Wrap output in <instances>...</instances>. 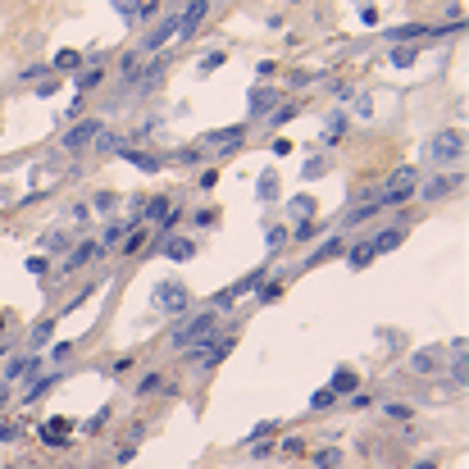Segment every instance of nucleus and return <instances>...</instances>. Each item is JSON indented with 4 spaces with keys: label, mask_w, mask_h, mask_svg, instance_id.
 <instances>
[{
    "label": "nucleus",
    "mask_w": 469,
    "mask_h": 469,
    "mask_svg": "<svg viewBox=\"0 0 469 469\" xmlns=\"http://www.w3.org/2000/svg\"><path fill=\"white\" fill-rule=\"evenodd\" d=\"M424 160L442 164V169H460V160H465V132H460V128L437 132L433 142L424 146Z\"/></svg>",
    "instance_id": "f257e3e1"
},
{
    "label": "nucleus",
    "mask_w": 469,
    "mask_h": 469,
    "mask_svg": "<svg viewBox=\"0 0 469 469\" xmlns=\"http://www.w3.org/2000/svg\"><path fill=\"white\" fill-rule=\"evenodd\" d=\"M210 333H219V315L214 310H205V315H192V319H183V324L169 333V342H174L178 351H187V347H196L201 338H210Z\"/></svg>",
    "instance_id": "f03ea898"
},
{
    "label": "nucleus",
    "mask_w": 469,
    "mask_h": 469,
    "mask_svg": "<svg viewBox=\"0 0 469 469\" xmlns=\"http://www.w3.org/2000/svg\"><path fill=\"white\" fill-rule=\"evenodd\" d=\"M228 347H232L228 333H210V338H201L196 347H187V360L196 365V369H214V365L228 356Z\"/></svg>",
    "instance_id": "7ed1b4c3"
},
{
    "label": "nucleus",
    "mask_w": 469,
    "mask_h": 469,
    "mask_svg": "<svg viewBox=\"0 0 469 469\" xmlns=\"http://www.w3.org/2000/svg\"><path fill=\"white\" fill-rule=\"evenodd\" d=\"M151 301H155V310H164V315H187V310H192V292H187L183 283H160Z\"/></svg>",
    "instance_id": "20e7f679"
},
{
    "label": "nucleus",
    "mask_w": 469,
    "mask_h": 469,
    "mask_svg": "<svg viewBox=\"0 0 469 469\" xmlns=\"http://www.w3.org/2000/svg\"><path fill=\"white\" fill-rule=\"evenodd\" d=\"M460 187H465V169H447V174L419 183L415 192H419V201H442V196H451V192H460Z\"/></svg>",
    "instance_id": "39448f33"
},
{
    "label": "nucleus",
    "mask_w": 469,
    "mask_h": 469,
    "mask_svg": "<svg viewBox=\"0 0 469 469\" xmlns=\"http://www.w3.org/2000/svg\"><path fill=\"white\" fill-rule=\"evenodd\" d=\"M415 187H419V174L405 164V169H396L392 174V183L383 187V196H378V205H401L405 196H415Z\"/></svg>",
    "instance_id": "423d86ee"
},
{
    "label": "nucleus",
    "mask_w": 469,
    "mask_h": 469,
    "mask_svg": "<svg viewBox=\"0 0 469 469\" xmlns=\"http://www.w3.org/2000/svg\"><path fill=\"white\" fill-rule=\"evenodd\" d=\"M100 132H105V123H100V119H82V123H73V128L59 137V146H64V151H82L87 142H96Z\"/></svg>",
    "instance_id": "0eeeda50"
},
{
    "label": "nucleus",
    "mask_w": 469,
    "mask_h": 469,
    "mask_svg": "<svg viewBox=\"0 0 469 469\" xmlns=\"http://www.w3.org/2000/svg\"><path fill=\"white\" fill-rule=\"evenodd\" d=\"M210 14V0H192L183 14H178V42H192V37L201 33V23H205Z\"/></svg>",
    "instance_id": "6e6552de"
},
{
    "label": "nucleus",
    "mask_w": 469,
    "mask_h": 469,
    "mask_svg": "<svg viewBox=\"0 0 469 469\" xmlns=\"http://www.w3.org/2000/svg\"><path fill=\"white\" fill-rule=\"evenodd\" d=\"M174 37H178V14H164V19L155 23L151 33L142 37V50H151V55H155V50H164V46L174 42Z\"/></svg>",
    "instance_id": "1a4fd4ad"
},
{
    "label": "nucleus",
    "mask_w": 469,
    "mask_h": 469,
    "mask_svg": "<svg viewBox=\"0 0 469 469\" xmlns=\"http://www.w3.org/2000/svg\"><path fill=\"white\" fill-rule=\"evenodd\" d=\"M46 365V356H19V360L5 365V383H19V378H37Z\"/></svg>",
    "instance_id": "9d476101"
},
{
    "label": "nucleus",
    "mask_w": 469,
    "mask_h": 469,
    "mask_svg": "<svg viewBox=\"0 0 469 469\" xmlns=\"http://www.w3.org/2000/svg\"><path fill=\"white\" fill-rule=\"evenodd\" d=\"M160 255H169L174 264H183V260H192L196 255V241L192 237H160V246H155Z\"/></svg>",
    "instance_id": "9b49d317"
},
{
    "label": "nucleus",
    "mask_w": 469,
    "mask_h": 469,
    "mask_svg": "<svg viewBox=\"0 0 469 469\" xmlns=\"http://www.w3.org/2000/svg\"><path fill=\"white\" fill-rule=\"evenodd\" d=\"M260 283H264V269H251V273H246V278H241V283H232L228 292L219 296L214 306H232V301H237V296H251V292H255V287H260Z\"/></svg>",
    "instance_id": "f8f14e48"
},
{
    "label": "nucleus",
    "mask_w": 469,
    "mask_h": 469,
    "mask_svg": "<svg viewBox=\"0 0 469 469\" xmlns=\"http://www.w3.org/2000/svg\"><path fill=\"white\" fill-rule=\"evenodd\" d=\"M96 255H105V251H100V241H96V237L77 241V246H73V255H68V260H64V273H73V269H82V264H91V260H96Z\"/></svg>",
    "instance_id": "ddd939ff"
},
{
    "label": "nucleus",
    "mask_w": 469,
    "mask_h": 469,
    "mask_svg": "<svg viewBox=\"0 0 469 469\" xmlns=\"http://www.w3.org/2000/svg\"><path fill=\"white\" fill-rule=\"evenodd\" d=\"M437 369H442V360H437L433 347H424V351L410 356V374H424V378H428V374H437Z\"/></svg>",
    "instance_id": "4468645a"
},
{
    "label": "nucleus",
    "mask_w": 469,
    "mask_h": 469,
    "mask_svg": "<svg viewBox=\"0 0 469 469\" xmlns=\"http://www.w3.org/2000/svg\"><path fill=\"white\" fill-rule=\"evenodd\" d=\"M428 33V28H419V23H405V28H387V33H383V37H387V42H392V46H415L419 42V37H424Z\"/></svg>",
    "instance_id": "2eb2a0df"
},
{
    "label": "nucleus",
    "mask_w": 469,
    "mask_h": 469,
    "mask_svg": "<svg viewBox=\"0 0 469 469\" xmlns=\"http://www.w3.org/2000/svg\"><path fill=\"white\" fill-rule=\"evenodd\" d=\"M68 428H73L68 419H46V424H42V442H50V447H64V442H68Z\"/></svg>",
    "instance_id": "dca6fc26"
},
{
    "label": "nucleus",
    "mask_w": 469,
    "mask_h": 469,
    "mask_svg": "<svg viewBox=\"0 0 469 469\" xmlns=\"http://www.w3.org/2000/svg\"><path fill=\"white\" fill-rule=\"evenodd\" d=\"M401 241H405V228H383L378 237L369 241V246H374V255H387V251H396Z\"/></svg>",
    "instance_id": "f3484780"
},
{
    "label": "nucleus",
    "mask_w": 469,
    "mask_h": 469,
    "mask_svg": "<svg viewBox=\"0 0 469 469\" xmlns=\"http://www.w3.org/2000/svg\"><path fill=\"white\" fill-rule=\"evenodd\" d=\"M342 132H347V109H333V114H328V123H324V146H338Z\"/></svg>",
    "instance_id": "a211bd4d"
},
{
    "label": "nucleus",
    "mask_w": 469,
    "mask_h": 469,
    "mask_svg": "<svg viewBox=\"0 0 469 469\" xmlns=\"http://www.w3.org/2000/svg\"><path fill=\"white\" fill-rule=\"evenodd\" d=\"M123 160H128V164H137L142 174H160V169H164V160H160V155H146V151H128V146H123Z\"/></svg>",
    "instance_id": "6ab92c4d"
},
{
    "label": "nucleus",
    "mask_w": 469,
    "mask_h": 469,
    "mask_svg": "<svg viewBox=\"0 0 469 469\" xmlns=\"http://www.w3.org/2000/svg\"><path fill=\"white\" fill-rule=\"evenodd\" d=\"M287 219H296V223H306V219H315V196H292L287 201Z\"/></svg>",
    "instance_id": "aec40b11"
},
{
    "label": "nucleus",
    "mask_w": 469,
    "mask_h": 469,
    "mask_svg": "<svg viewBox=\"0 0 469 469\" xmlns=\"http://www.w3.org/2000/svg\"><path fill=\"white\" fill-rule=\"evenodd\" d=\"M50 387H59V374H42V378H37L33 387H28V392H23V405H33V401H42V396L50 392Z\"/></svg>",
    "instance_id": "412c9836"
},
{
    "label": "nucleus",
    "mask_w": 469,
    "mask_h": 469,
    "mask_svg": "<svg viewBox=\"0 0 469 469\" xmlns=\"http://www.w3.org/2000/svg\"><path fill=\"white\" fill-rule=\"evenodd\" d=\"M273 105H278V91H264V87L251 91V114H255V119H264Z\"/></svg>",
    "instance_id": "4be33fe9"
},
{
    "label": "nucleus",
    "mask_w": 469,
    "mask_h": 469,
    "mask_svg": "<svg viewBox=\"0 0 469 469\" xmlns=\"http://www.w3.org/2000/svg\"><path fill=\"white\" fill-rule=\"evenodd\" d=\"M356 387H360V378H356L351 369H338V374H333V383H328V392H333V396H342V392L351 396Z\"/></svg>",
    "instance_id": "5701e85b"
},
{
    "label": "nucleus",
    "mask_w": 469,
    "mask_h": 469,
    "mask_svg": "<svg viewBox=\"0 0 469 469\" xmlns=\"http://www.w3.org/2000/svg\"><path fill=\"white\" fill-rule=\"evenodd\" d=\"M164 68H169V55H160V59H151V64H146V73L137 77V87H155V82H160V77H164Z\"/></svg>",
    "instance_id": "b1692460"
},
{
    "label": "nucleus",
    "mask_w": 469,
    "mask_h": 469,
    "mask_svg": "<svg viewBox=\"0 0 469 469\" xmlns=\"http://www.w3.org/2000/svg\"><path fill=\"white\" fill-rule=\"evenodd\" d=\"M241 137H246V128H219V132H210L205 137V146H232V142H241Z\"/></svg>",
    "instance_id": "393cba45"
},
{
    "label": "nucleus",
    "mask_w": 469,
    "mask_h": 469,
    "mask_svg": "<svg viewBox=\"0 0 469 469\" xmlns=\"http://www.w3.org/2000/svg\"><path fill=\"white\" fill-rule=\"evenodd\" d=\"M255 196H260L264 205H269V201H278V174H273V169H269V174H260V183H255Z\"/></svg>",
    "instance_id": "a878e982"
},
{
    "label": "nucleus",
    "mask_w": 469,
    "mask_h": 469,
    "mask_svg": "<svg viewBox=\"0 0 469 469\" xmlns=\"http://www.w3.org/2000/svg\"><path fill=\"white\" fill-rule=\"evenodd\" d=\"M387 59H392V68H410L419 59V46H392V55H387Z\"/></svg>",
    "instance_id": "bb28decb"
},
{
    "label": "nucleus",
    "mask_w": 469,
    "mask_h": 469,
    "mask_svg": "<svg viewBox=\"0 0 469 469\" xmlns=\"http://www.w3.org/2000/svg\"><path fill=\"white\" fill-rule=\"evenodd\" d=\"M310 465H315V469H342V451L338 447H324V451H315Z\"/></svg>",
    "instance_id": "cd10ccee"
},
{
    "label": "nucleus",
    "mask_w": 469,
    "mask_h": 469,
    "mask_svg": "<svg viewBox=\"0 0 469 469\" xmlns=\"http://www.w3.org/2000/svg\"><path fill=\"white\" fill-rule=\"evenodd\" d=\"M273 433H278V424H269V419H264V424H255L251 433L241 437V447H251V442H264V437H273Z\"/></svg>",
    "instance_id": "c85d7f7f"
},
{
    "label": "nucleus",
    "mask_w": 469,
    "mask_h": 469,
    "mask_svg": "<svg viewBox=\"0 0 469 469\" xmlns=\"http://www.w3.org/2000/svg\"><path fill=\"white\" fill-rule=\"evenodd\" d=\"M114 205H119V196H114V192H96L87 210H96V214H109V210H114Z\"/></svg>",
    "instance_id": "c756f323"
},
{
    "label": "nucleus",
    "mask_w": 469,
    "mask_h": 469,
    "mask_svg": "<svg viewBox=\"0 0 469 469\" xmlns=\"http://www.w3.org/2000/svg\"><path fill=\"white\" fill-rule=\"evenodd\" d=\"M369 260H374V246H369V241H360V246H351V269H365Z\"/></svg>",
    "instance_id": "7c9ffc66"
},
{
    "label": "nucleus",
    "mask_w": 469,
    "mask_h": 469,
    "mask_svg": "<svg viewBox=\"0 0 469 469\" xmlns=\"http://www.w3.org/2000/svg\"><path fill=\"white\" fill-rule=\"evenodd\" d=\"M169 210H174V205H169V196H155V201H146V214L142 219H164Z\"/></svg>",
    "instance_id": "2f4dec72"
},
{
    "label": "nucleus",
    "mask_w": 469,
    "mask_h": 469,
    "mask_svg": "<svg viewBox=\"0 0 469 469\" xmlns=\"http://www.w3.org/2000/svg\"><path fill=\"white\" fill-rule=\"evenodd\" d=\"M333 405H338V396L328 392V387H319V392L310 396V410H333Z\"/></svg>",
    "instance_id": "473e14b6"
},
{
    "label": "nucleus",
    "mask_w": 469,
    "mask_h": 469,
    "mask_svg": "<svg viewBox=\"0 0 469 469\" xmlns=\"http://www.w3.org/2000/svg\"><path fill=\"white\" fill-rule=\"evenodd\" d=\"M374 214H378V201H374V205L351 210V214H347V228H356V223H365V219H374Z\"/></svg>",
    "instance_id": "72a5a7b5"
},
{
    "label": "nucleus",
    "mask_w": 469,
    "mask_h": 469,
    "mask_svg": "<svg viewBox=\"0 0 469 469\" xmlns=\"http://www.w3.org/2000/svg\"><path fill=\"white\" fill-rule=\"evenodd\" d=\"M342 251V237H328L324 241V246H319V251L315 255H310V264H319V260H328V255H338Z\"/></svg>",
    "instance_id": "f704fd0d"
},
{
    "label": "nucleus",
    "mask_w": 469,
    "mask_h": 469,
    "mask_svg": "<svg viewBox=\"0 0 469 469\" xmlns=\"http://www.w3.org/2000/svg\"><path fill=\"white\" fill-rule=\"evenodd\" d=\"M123 232H128V223H109L105 228V237H100V251H105V246H119V237Z\"/></svg>",
    "instance_id": "c9c22d12"
},
{
    "label": "nucleus",
    "mask_w": 469,
    "mask_h": 469,
    "mask_svg": "<svg viewBox=\"0 0 469 469\" xmlns=\"http://www.w3.org/2000/svg\"><path fill=\"white\" fill-rule=\"evenodd\" d=\"M77 59H82L77 50H59V55H55V64H50V73H59V68H73Z\"/></svg>",
    "instance_id": "e433bc0d"
},
{
    "label": "nucleus",
    "mask_w": 469,
    "mask_h": 469,
    "mask_svg": "<svg viewBox=\"0 0 469 469\" xmlns=\"http://www.w3.org/2000/svg\"><path fill=\"white\" fill-rule=\"evenodd\" d=\"M50 338H55V319H46V324L33 328V347H42V342H50Z\"/></svg>",
    "instance_id": "4c0bfd02"
},
{
    "label": "nucleus",
    "mask_w": 469,
    "mask_h": 469,
    "mask_svg": "<svg viewBox=\"0 0 469 469\" xmlns=\"http://www.w3.org/2000/svg\"><path fill=\"white\" fill-rule=\"evenodd\" d=\"M109 5H114V14H123V19H137V5H142V0H109Z\"/></svg>",
    "instance_id": "58836bf2"
},
{
    "label": "nucleus",
    "mask_w": 469,
    "mask_h": 469,
    "mask_svg": "<svg viewBox=\"0 0 469 469\" xmlns=\"http://www.w3.org/2000/svg\"><path fill=\"white\" fill-rule=\"evenodd\" d=\"M223 59H228L223 50H210L205 59H201V73H214V68H223Z\"/></svg>",
    "instance_id": "ea45409f"
},
{
    "label": "nucleus",
    "mask_w": 469,
    "mask_h": 469,
    "mask_svg": "<svg viewBox=\"0 0 469 469\" xmlns=\"http://www.w3.org/2000/svg\"><path fill=\"white\" fill-rule=\"evenodd\" d=\"M160 383H164V378H160V374H146V378H142V383H137V396H151V392H155V387H160Z\"/></svg>",
    "instance_id": "a19ab883"
},
{
    "label": "nucleus",
    "mask_w": 469,
    "mask_h": 469,
    "mask_svg": "<svg viewBox=\"0 0 469 469\" xmlns=\"http://www.w3.org/2000/svg\"><path fill=\"white\" fill-rule=\"evenodd\" d=\"M46 73H50V64H33V68H23V82H37V77H46Z\"/></svg>",
    "instance_id": "79ce46f5"
},
{
    "label": "nucleus",
    "mask_w": 469,
    "mask_h": 469,
    "mask_svg": "<svg viewBox=\"0 0 469 469\" xmlns=\"http://www.w3.org/2000/svg\"><path fill=\"white\" fill-rule=\"evenodd\" d=\"M324 169H328V160H324V155H315V160H306V178H319V174H324Z\"/></svg>",
    "instance_id": "37998d69"
},
{
    "label": "nucleus",
    "mask_w": 469,
    "mask_h": 469,
    "mask_svg": "<svg viewBox=\"0 0 469 469\" xmlns=\"http://www.w3.org/2000/svg\"><path fill=\"white\" fill-rule=\"evenodd\" d=\"M100 82V68H91V73H77V91H87V87H96Z\"/></svg>",
    "instance_id": "c03bdc74"
},
{
    "label": "nucleus",
    "mask_w": 469,
    "mask_h": 469,
    "mask_svg": "<svg viewBox=\"0 0 469 469\" xmlns=\"http://www.w3.org/2000/svg\"><path fill=\"white\" fill-rule=\"evenodd\" d=\"M68 351H73V347H68V342H55V347H50V356H46V360H55V365H59V360H68Z\"/></svg>",
    "instance_id": "a18cd8bd"
},
{
    "label": "nucleus",
    "mask_w": 469,
    "mask_h": 469,
    "mask_svg": "<svg viewBox=\"0 0 469 469\" xmlns=\"http://www.w3.org/2000/svg\"><path fill=\"white\" fill-rule=\"evenodd\" d=\"M283 241H287V228H269V251H278Z\"/></svg>",
    "instance_id": "49530a36"
},
{
    "label": "nucleus",
    "mask_w": 469,
    "mask_h": 469,
    "mask_svg": "<svg viewBox=\"0 0 469 469\" xmlns=\"http://www.w3.org/2000/svg\"><path fill=\"white\" fill-rule=\"evenodd\" d=\"M296 237H301V241H310V237H315V219H306V223H296Z\"/></svg>",
    "instance_id": "de8ad7c7"
},
{
    "label": "nucleus",
    "mask_w": 469,
    "mask_h": 469,
    "mask_svg": "<svg viewBox=\"0 0 469 469\" xmlns=\"http://www.w3.org/2000/svg\"><path fill=\"white\" fill-rule=\"evenodd\" d=\"M142 241H146V232H142V228H132V237L123 241V251H137V246H142Z\"/></svg>",
    "instance_id": "09e8293b"
},
{
    "label": "nucleus",
    "mask_w": 469,
    "mask_h": 469,
    "mask_svg": "<svg viewBox=\"0 0 469 469\" xmlns=\"http://www.w3.org/2000/svg\"><path fill=\"white\" fill-rule=\"evenodd\" d=\"M278 296H283V287H278V283H264V292H260V301H278Z\"/></svg>",
    "instance_id": "8fccbe9b"
},
{
    "label": "nucleus",
    "mask_w": 469,
    "mask_h": 469,
    "mask_svg": "<svg viewBox=\"0 0 469 469\" xmlns=\"http://www.w3.org/2000/svg\"><path fill=\"white\" fill-rule=\"evenodd\" d=\"M255 77H260V82H264V77H273V59H260V64H255Z\"/></svg>",
    "instance_id": "3c124183"
},
{
    "label": "nucleus",
    "mask_w": 469,
    "mask_h": 469,
    "mask_svg": "<svg viewBox=\"0 0 469 469\" xmlns=\"http://www.w3.org/2000/svg\"><path fill=\"white\" fill-rule=\"evenodd\" d=\"M64 241H68V237H64V232H55V237H46V251H50V255H55V251H59V246H64Z\"/></svg>",
    "instance_id": "603ef678"
},
{
    "label": "nucleus",
    "mask_w": 469,
    "mask_h": 469,
    "mask_svg": "<svg viewBox=\"0 0 469 469\" xmlns=\"http://www.w3.org/2000/svg\"><path fill=\"white\" fill-rule=\"evenodd\" d=\"M201 223V228H210V223H214V210H196V214H192Z\"/></svg>",
    "instance_id": "864d4df0"
},
{
    "label": "nucleus",
    "mask_w": 469,
    "mask_h": 469,
    "mask_svg": "<svg viewBox=\"0 0 469 469\" xmlns=\"http://www.w3.org/2000/svg\"><path fill=\"white\" fill-rule=\"evenodd\" d=\"M19 433H23V428H14V424H0V442H14Z\"/></svg>",
    "instance_id": "5fc2aeb1"
},
{
    "label": "nucleus",
    "mask_w": 469,
    "mask_h": 469,
    "mask_svg": "<svg viewBox=\"0 0 469 469\" xmlns=\"http://www.w3.org/2000/svg\"><path fill=\"white\" fill-rule=\"evenodd\" d=\"M410 469H437V465H433V460H419V465H410Z\"/></svg>",
    "instance_id": "6e6d98bb"
}]
</instances>
